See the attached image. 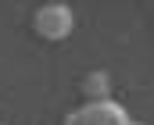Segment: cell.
I'll use <instances>...</instances> for the list:
<instances>
[{
    "instance_id": "6da1fadb",
    "label": "cell",
    "mask_w": 154,
    "mask_h": 125,
    "mask_svg": "<svg viewBox=\"0 0 154 125\" xmlns=\"http://www.w3.org/2000/svg\"><path fill=\"white\" fill-rule=\"evenodd\" d=\"M32 29H36L43 40L61 43V40L72 36L75 14H72V7H65V4H43V7H36V14H32Z\"/></svg>"
},
{
    "instance_id": "277c9868",
    "label": "cell",
    "mask_w": 154,
    "mask_h": 125,
    "mask_svg": "<svg viewBox=\"0 0 154 125\" xmlns=\"http://www.w3.org/2000/svg\"><path fill=\"white\" fill-rule=\"evenodd\" d=\"M125 125H143V122H133V118H129V122H125Z\"/></svg>"
},
{
    "instance_id": "7a4b0ae2",
    "label": "cell",
    "mask_w": 154,
    "mask_h": 125,
    "mask_svg": "<svg viewBox=\"0 0 154 125\" xmlns=\"http://www.w3.org/2000/svg\"><path fill=\"white\" fill-rule=\"evenodd\" d=\"M129 115L118 100H97V104H82L75 111L65 115V125H125Z\"/></svg>"
},
{
    "instance_id": "3957f363",
    "label": "cell",
    "mask_w": 154,
    "mask_h": 125,
    "mask_svg": "<svg viewBox=\"0 0 154 125\" xmlns=\"http://www.w3.org/2000/svg\"><path fill=\"white\" fill-rule=\"evenodd\" d=\"M82 97H86V104H97V100H111V75L108 72H90L86 79H82Z\"/></svg>"
}]
</instances>
